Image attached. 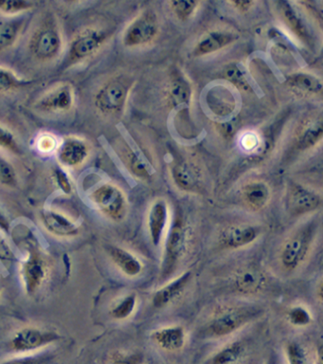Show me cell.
<instances>
[{"mask_svg": "<svg viewBox=\"0 0 323 364\" xmlns=\"http://www.w3.org/2000/svg\"><path fill=\"white\" fill-rule=\"evenodd\" d=\"M106 252L112 263L127 277H137L143 272V263L129 250L118 246H109Z\"/></svg>", "mask_w": 323, "mask_h": 364, "instance_id": "7402d4cb", "label": "cell"}, {"mask_svg": "<svg viewBox=\"0 0 323 364\" xmlns=\"http://www.w3.org/2000/svg\"><path fill=\"white\" fill-rule=\"evenodd\" d=\"M160 20L154 11L146 10L126 28L123 44L126 48H138L154 41L160 33Z\"/></svg>", "mask_w": 323, "mask_h": 364, "instance_id": "ba28073f", "label": "cell"}, {"mask_svg": "<svg viewBox=\"0 0 323 364\" xmlns=\"http://www.w3.org/2000/svg\"><path fill=\"white\" fill-rule=\"evenodd\" d=\"M52 355H26V357H18L12 358L0 364H50Z\"/></svg>", "mask_w": 323, "mask_h": 364, "instance_id": "7bdbcfd3", "label": "cell"}, {"mask_svg": "<svg viewBox=\"0 0 323 364\" xmlns=\"http://www.w3.org/2000/svg\"><path fill=\"white\" fill-rule=\"evenodd\" d=\"M151 338L164 351L177 352L185 346L186 331L182 326L163 327L153 332Z\"/></svg>", "mask_w": 323, "mask_h": 364, "instance_id": "cb8c5ba5", "label": "cell"}, {"mask_svg": "<svg viewBox=\"0 0 323 364\" xmlns=\"http://www.w3.org/2000/svg\"><path fill=\"white\" fill-rule=\"evenodd\" d=\"M138 297L136 293H129L117 301L110 309V316L114 320L124 321L131 317L137 307Z\"/></svg>", "mask_w": 323, "mask_h": 364, "instance_id": "4dcf8cb0", "label": "cell"}, {"mask_svg": "<svg viewBox=\"0 0 323 364\" xmlns=\"http://www.w3.org/2000/svg\"><path fill=\"white\" fill-rule=\"evenodd\" d=\"M256 144V138H255L254 136H246L245 141H243V146H245L246 149H252V148L255 147Z\"/></svg>", "mask_w": 323, "mask_h": 364, "instance_id": "f6af8a7d", "label": "cell"}, {"mask_svg": "<svg viewBox=\"0 0 323 364\" xmlns=\"http://www.w3.org/2000/svg\"><path fill=\"white\" fill-rule=\"evenodd\" d=\"M35 4L29 0H4L0 1V14L8 17L21 16L32 11Z\"/></svg>", "mask_w": 323, "mask_h": 364, "instance_id": "d6a6232c", "label": "cell"}, {"mask_svg": "<svg viewBox=\"0 0 323 364\" xmlns=\"http://www.w3.org/2000/svg\"><path fill=\"white\" fill-rule=\"evenodd\" d=\"M18 173L12 162L0 156V185L13 188L18 185Z\"/></svg>", "mask_w": 323, "mask_h": 364, "instance_id": "d590c367", "label": "cell"}, {"mask_svg": "<svg viewBox=\"0 0 323 364\" xmlns=\"http://www.w3.org/2000/svg\"><path fill=\"white\" fill-rule=\"evenodd\" d=\"M243 203L253 210H261L268 206L271 198V190L265 182L255 181L243 185L241 190Z\"/></svg>", "mask_w": 323, "mask_h": 364, "instance_id": "d4e9b609", "label": "cell"}, {"mask_svg": "<svg viewBox=\"0 0 323 364\" xmlns=\"http://www.w3.org/2000/svg\"><path fill=\"white\" fill-rule=\"evenodd\" d=\"M55 179L59 189L66 195H70L73 192V185L70 176L66 171L61 167H56L55 169Z\"/></svg>", "mask_w": 323, "mask_h": 364, "instance_id": "60d3db41", "label": "cell"}, {"mask_svg": "<svg viewBox=\"0 0 323 364\" xmlns=\"http://www.w3.org/2000/svg\"><path fill=\"white\" fill-rule=\"evenodd\" d=\"M64 38L55 14L46 13L31 31L27 48L36 61L49 63L58 59L63 51Z\"/></svg>", "mask_w": 323, "mask_h": 364, "instance_id": "6da1fadb", "label": "cell"}, {"mask_svg": "<svg viewBox=\"0 0 323 364\" xmlns=\"http://www.w3.org/2000/svg\"><path fill=\"white\" fill-rule=\"evenodd\" d=\"M266 364H279V363H277L276 358L272 357V358H268V363H266Z\"/></svg>", "mask_w": 323, "mask_h": 364, "instance_id": "7dc6e473", "label": "cell"}, {"mask_svg": "<svg viewBox=\"0 0 323 364\" xmlns=\"http://www.w3.org/2000/svg\"><path fill=\"white\" fill-rule=\"evenodd\" d=\"M75 104V88L69 82H62L50 88L35 102L39 111L50 114L67 113Z\"/></svg>", "mask_w": 323, "mask_h": 364, "instance_id": "30bf717a", "label": "cell"}, {"mask_svg": "<svg viewBox=\"0 0 323 364\" xmlns=\"http://www.w3.org/2000/svg\"><path fill=\"white\" fill-rule=\"evenodd\" d=\"M172 178L178 189L194 193L199 189L202 173L194 162L180 161L172 167Z\"/></svg>", "mask_w": 323, "mask_h": 364, "instance_id": "2e32d148", "label": "cell"}, {"mask_svg": "<svg viewBox=\"0 0 323 364\" xmlns=\"http://www.w3.org/2000/svg\"><path fill=\"white\" fill-rule=\"evenodd\" d=\"M0 149L16 156L22 154L21 144H18L16 136L12 131L4 127V125H0Z\"/></svg>", "mask_w": 323, "mask_h": 364, "instance_id": "8d00e7d4", "label": "cell"}, {"mask_svg": "<svg viewBox=\"0 0 323 364\" xmlns=\"http://www.w3.org/2000/svg\"><path fill=\"white\" fill-rule=\"evenodd\" d=\"M323 135L322 118L309 119L297 130L295 136V145L300 151H306L316 147L322 141Z\"/></svg>", "mask_w": 323, "mask_h": 364, "instance_id": "484cf974", "label": "cell"}, {"mask_svg": "<svg viewBox=\"0 0 323 364\" xmlns=\"http://www.w3.org/2000/svg\"><path fill=\"white\" fill-rule=\"evenodd\" d=\"M55 154L61 166L78 168L89 158L90 147L84 139L69 136L62 139Z\"/></svg>", "mask_w": 323, "mask_h": 364, "instance_id": "4fadbf2b", "label": "cell"}, {"mask_svg": "<svg viewBox=\"0 0 323 364\" xmlns=\"http://www.w3.org/2000/svg\"><path fill=\"white\" fill-rule=\"evenodd\" d=\"M134 82V79L126 74L107 79L95 92L94 105L98 112L106 117L121 116L126 110Z\"/></svg>", "mask_w": 323, "mask_h": 364, "instance_id": "7a4b0ae2", "label": "cell"}, {"mask_svg": "<svg viewBox=\"0 0 323 364\" xmlns=\"http://www.w3.org/2000/svg\"><path fill=\"white\" fill-rule=\"evenodd\" d=\"M60 141L55 134L50 132H42L36 136L35 147L41 155L50 156L56 153Z\"/></svg>", "mask_w": 323, "mask_h": 364, "instance_id": "e575fe53", "label": "cell"}, {"mask_svg": "<svg viewBox=\"0 0 323 364\" xmlns=\"http://www.w3.org/2000/svg\"><path fill=\"white\" fill-rule=\"evenodd\" d=\"M286 84L292 90L306 96H317L322 92V82L319 77L308 73H295L288 77Z\"/></svg>", "mask_w": 323, "mask_h": 364, "instance_id": "4316f807", "label": "cell"}, {"mask_svg": "<svg viewBox=\"0 0 323 364\" xmlns=\"http://www.w3.org/2000/svg\"><path fill=\"white\" fill-rule=\"evenodd\" d=\"M262 310L258 307L232 306L219 311L207 326V334L211 338H223L234 334L241 327L254 320Z\"/></svg>", "mask_w": 323, "mask_h": 364, "instance_id": "8992f818", "label": "cell"}, {"mask_svg": "<svg viewBox=\"0 0 323 364\" xmlns=\"http://www.w3.org/2000/svg\"><path fill=\"white\" fill-rule=\"evenodd\" d=\"M237 36L229 31H212L201 37L195 44L192 54L195 57L217 53L232 44Z\"/></svg>", "mask_w": 323, "mask_h": 364, "instance_id": "ffe728a7", "label": "cell"}, {"mask_svg": "<svg viewBox=\"0 0 323 364\" xmlns=\"http://www.w3.org/2000/svg\"><path fill=\"white\" fill-rule=\"evenodd\" d=\"M49 267L43 256L35 250H31L21 266V278L25 291L33 295L47 280Z\"/></svg>", "mask_w": 323, "mask_h": 364, "instance_id": "7c38bea8", "label": "cell"}, {"mask_svg": "<svg viewBox=\"0 0 323 364\" xmlns=\"http://www.w3.org/2000/svg\"><path fill=\"white\" fill-rule=\"evenodd\" d=\"M170 10L178 20L186 21L194 16L199 7V1L192 0H175L168 2Z\"/></svg>", "mask_w": 323, "mask_h": 364, "instance_id": "836d02e7", "label": "cell"}, {"mask_svg": "<svg viewBox=\"0 0 323 364\" xmlns=\"http://www.w3.org/2000/svg\"><path fill=\"white\" fill-rule=\"evenodd\" d=\"M322 196L316 191L299 183H291L286 191L285 205L292 216L313 213L322 206Z\"/></svg>", "mask_w": 323, "mask_h": 364, "instance_id": "8fae6325", "label": "cell"}, {"mask_svg": "<svg viewBox=\"0 0 323 364\" xmlns=\"http://www.w3.org/2000/svg\"><path fill=\"white\" fill-rule=\"evenodd\" d=\"M40 218L45 229L58 237H75L80 232L75 221L58 210L45 209L42 210Z\"/></svg>", "mask_w": 323, "mask_h": 364, "instance_id": "9a60e30c", "label": "cell"}, {"mask_svg": "<svg viewBox=\"0 0 323 364\" xmlns=\"http://www.w3.org/2000/svg\"><path fill=\"white\" fill-rule=\"evenodd\" d=\"M190 229L182 213L175 212L164 244L160 279L167 280L178 269L188 249Z\"/></svg>", "mask_w": 323, "mask_h": 364, "instance_id": "3957f363", "label": "cell"}, {"mask_svg": "<svg viewBox=\"0 0 323 364\" xmlns=\"http://www.w3.org/2000/svg\"><path fill=\"white\" fill-rule=\"evenodd\" d=\"M0 229L4 230V232H7L8 229H9V223H8L7 219L5 218L4 213L0 212Z\"/></svg>", "mask_w": 323, "mask_h": 364, "instance_id": "bcb514c9", "label": "cell"}, {"mask_svg": "<svg viewBox=\"0 0 323 364\" xmlns=\"http://www.w3.org/2000/svg\"><path fill=\"white\" fill-rule=\"evenodd\" d=\"M246 355V346L243 341H231L215 352L206 361V364H238Z\"/></svg>", "mask_w": 323, "mask_h": 364, "instance_id": "f1b7e54d", "label": "cell"}, {"mask_svg": "<svg viewBox=\"0 0 323 364\" xmlns=\"http://www.w3.org/2000/svg\"><path fill=\"white\" fill-rule=\"evenodd\" d=\"M144 361L146 357L143 353L131 352L116 355L109 364H143Z\"/></svg>", "mask_w": 323, "mask_h": 364, "instance_id": "b9f144b4", "label": "cell"}, {"mask_svg": "<svg viewBox=\"0 0 323 364\" xmlns=\"http://www.w3.org/2000/svg\"><path fill=\"white\" fill-rule=\"evenodd\" d=\"M58 333L27 326L18 330L9 341L11 351L16 354H29L43 349L60 338Z\"/></svg>", "mask_w": 323, "mask_h": 364, "instance_id": "9c48e42d", "label": "cell"}, {"mask_svg": "<svg viewBox=\"0 0 323 364\" xmlns=\"http://www.w3.org/2000/svg\"><path fill=\"white\" fill-rule=\"evenodd\" d=\"M286 318L292 326L296 327H305L309 326L312 321L310 311L302 306H294L288 309Z\"/></svg>", "mask_w": 323, "mask_h": 364, "instance_id": "74e56055", "label": "cell"}, {"mask_svg": "<svg viewBox=\"0 0 323 364\" xmlns=\"http://www.w3.org/2000/svg\"><path fill=\"white\" fill-rule=\"evenodd\" d=\"M191 279L192 272L188 270V272H183L182 274L178 276L174 280L169 282L153 296V306L155 309H160L174 303L185 291Z\"/></svg>", "mask_w": 323, "mask_h": 364, "instance_id": "ac0fdd59", "label": "cell"}, {"mask_svg": "<svg viewBox=\"0 0 323 364\" xmlns=\"http://www.w3.org/2000/svg\"><path fill=\"white\" fill-rule=\"evenodd\" d=\"M260 235V228L254 225H231L221 232L219 244L225 250H239L253 244Z\"/></svg>", "mask_w": 323, "mask_h": 364, "instance_id": "5bb4252c", "label": "cell"}, {"mask_svg": "<svg viewBox=\"0 0 323 364\" xmlns=\"http://www.w3.org/2000/svg\"><path fill=\"white\" fill-rule=\"evenodd\" d=\"M124 161L127 169L135 178L141 179V181H148L151 178L152 167L136 151L129 149V148L124 151Z\"/></svg>", "mask_w": 323, "mask_h": 364, "instance_id": "f546056e", "label": "cell"}, {"mask_svg": "<svg viewBox=\"0 0 323 364\" xmlns=\"http://www.w3.org/2000/svg\"><path fill=\"white\" fill-rule=\"evenodd\" d=\"M33 81L19 77L9 68L0 67V94L29 87Z\"/></svg>", "mask_w": 323, "mask_h": 364, "instance_id": "1f68e13d", "label": "cell"}, {"mask_svg": "<svg viewBox=\"0 0 323 364\" xmlns=\"http://www.w3.org/2000/svg\"><path fill=\"white\" fill-rule=\"evenodd\" d=\"M28 22V16H21L0 17V53L13 47L23 33Z\"/></svg>", "mask_w": 323, "mask_h": 364, "instance_id": "44dd1931", "label": "cell"}, {"mask_svg": "<svg viewBox=\"0 0 323 364\" xmlns=\"http://www.w3.org/2000/svg\"><path fill=\"white\" fill-rule=\"evenodd\" d=\"M224 78L228 80L229 82L234 84L235 87L240 90L248 91L251 90L248 79L246 78L245 74L237 65H229L225 68L223 73Z\"/></svg>", "mask_w": 323, "mask_h": 364, "instance_id": "f35d334b", "label": "cell"}, {"mask_svg": "<svg viewBox=\"0 0 323 364\" xmlns=\"http://www.w3.org/2000/svg\"><path fill=\"white\" fill-rule=\"evenodd\" d=\"M192 87L188 80L177 74L170 81L166 90V99L170 107L182 110L189 107L192 101Z\"/></svg>", "mask_w": 323, "mask_h": 364, "instance_id": "603a6c76", "label": "cell"}, {"mask_svg": "<svg viewBox=\"0 0 323 364\" xmlns=\"http://www.w3.org/2000/svg\"><path fill=\"white\" fill-rule=\"evenodd\" d=\"M169 222V206L163 198L157 199L150 207L148 213V230L150 239L155 247L163 240Z\"/></svg>", "mask_w": 323, "mask_h": 364, "instance_id": "e0dca14e", "label": "cell"}, {"mask_svg": "<svg viewBox=\"0 0 323 364\" xmlns=\"http://www.w3.org/2000/svg\"><path fill=\"white\" fill-rule=\"evenodd\" d=\"M279 14L280 19L286 28L297 36V38L302 39V41H308L309 33L307 28L303 23L302 17L296 10V8L292 5L290 2H279Z\"/></svg>", "mask_w": 323, "mask_h": 364, "instance_id": "83f0119b", "label": "cell"}, {"mask_svg": "<svg viewBox=\"0 0 323 364\" xmlns=\"http://www.w3.org/2000/svg\"><path fill=\"white\" fill-rule=\"evenodd\" d=\"M229 4L234 6V9L241 11V13H246V11L251 10L256 3L254 1H231L229 2Z\"/></svg>", "mask_w": 323, "mask_h": 364, "instance_id": "ee69618b", "label": "cell"}, {"mask_svg": "<svg viewBox=\"0 0 323 364\" xmlns=\"http://www.w3.org/2000/svg\"><path fill=\"white\" fill-rule=\"evenodd\" d=\"M317 227L316 222H310L286 239L279 253L280 264L285 272H294L305 263L316 240Z\"/></svg>", "mask_w": 323, "mask_h": 364, "instance_id": "277c9868", "label": "cell"}, {"mask_svg": "<svg viewBox=\"0 0 323 364\" xmlns=\"http://www.w3.org/2000/svg\"><path fill=\"white\" fill-rule=\"evenodd\" d=\"M288 364H308L305 350L296 341H290L285 347Z\"/></svg>", "mask_w": 323, "mask_h": 364, "instance_id": "ab89813d", "label": "cell"}, {"mask_svg": "<svg viewBox=\"0 0 323 364\" xmlns=\"http://www.w3.org/2000/svg\"><path fill=\"white\" fill-rule=\"evenodd\" d=\"M265 273L256 266H246L238 270L234 277V287L242 294L253 295L265 287Z\"/></svg>", "mask_w": 323, "mask_h": 364, "instance_id": "d6986e66", "label": "cell"}, {"mask_svg": "<svg viewBox=\"0 0 323 364\" xmlns=\"http://www.w3.org/2000/svg\"><path fill=\"white\" fill-rule=\"evenodd\" d=\"M109 39V33L104 28H89L81 31L70 43L61 65L62 70L80 64L95 55Z\"/></svg>", "mask_w": 323, "mask_h": 364, "instance_id": "5b68a950", "label": "cell"}, {"mask_svg": "<svg viewBox=\"0 0 323 364\" xmlns=\"http://www.w3.org/2000/svg\"><path fill=\"white\" fill-rule=\"evenodd\" d=\"M90 201L106 218L123 221L127 213V200L123 191L116 185L104 183L89 195Z\"/></svg>", "mask_w": 323, "mask_h": 364, "instance_id": "52a82bcc", "label": "cell"}]
</instances>
